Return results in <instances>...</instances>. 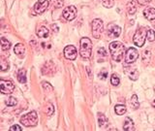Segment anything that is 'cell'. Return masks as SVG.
<instances>
[{
    "label": "cell",
    "mask_w": 155,
    "mask_h": 131,
    "mask_svg": "<svg viewBox=\"0 0 155 131\" xmlns=\"http://www.w3.org/2000/svg\"><path fill=\"white\" fill-rule=\"evenodd\" d=\"M110 52L111 58L116 61L119 62L123 59L124 55H125V47L121 42L114 41L110 44Z\"/></svg>",
    "instance_id": "6da1fadb"
},
{
    "label": "cell",
    "mask_w": 155,
    "mask_h": 131,
    "mask_svg": "<svg viewBox=\"0 0 155 131\" xmlns=\"http://www.w3.org/2000/svg\"><path fill=\"white\" fill-rule=\"evenodd\" d=\"M92 53V42L89 38L84 37L81 39V48H80V55L82 58L88 59Z\"/></svg>",
    "instance_id": "7a4b0ae2"
},
{
    "label": "cell",
    "mask_w": 155,
    "mask_h": 131,
    "mask_svg": "<svg viewBox=\"0 0 155 131\" xmlns=\"http://www.w3.org/2000/svg\"><path fill=\"white\" fill-rule=\"evenodd\" d=\"M21 123L23 124L26 127L30 126H35L38 123V115L35 111H32L30 113L22 116L21 118Z\"/></svg>",
    "instance_id": "3957f363"
},
{
    "label": "cell",
    "mask_w": 155,
    "mask_h": 131,
    "mask_svg": "<svg viewBox=\"0 0 155 131\" xmlns=\"http://www.w3.org/2000/svg\"><path fill=\"white\" fill-rule=\"evenodd\" d=\"M147 31L145 30L144 27H140L137 29V31H136L135 35L133 37V42L136 46H138V47L143 46L145 39H147Z\"/></svg>",
    "instance_id": "277c9868"
},
{
    "label": "cell",
    "mask_w": 155,
    "mask_h": 131,
    "mask_svg": "<svg viewBox=\"0 0 155 131\" xmlns=\"http://www.w3.org/2000/svg\"><path fill=\"white\" fill-rule=\"evenodd\" d=\"M91 29H92V35H93V37L96 39H99L101 37V34L104 31L103 22L100 18L93 19L91 23Z\"/></svg>",
    "instance_id": "5b68a950"
},
{
    "label": "cell",
    "mask_w": 155,
    "mask_h": 131,
    "mask_svg": "<svg viewBox=\"0 0 155 131\" xmlns=\"http://www.w3.org/2000/svg\"><path fill=\"white\" fill-rule=\"evenodd\" d=\"M0 87H1V92L3 94H11L15 89V86L11 81H0Z\"/></svg>",
    "instance_id": "8992f818"
},
{
    "label": "cell",
    "mask_w": 155,
    "mask_h": 131,
    "mask_svg": "<svg viewBox=\"0 0 155 131\" xmlns=\"http://www.w3.org/2000/svg\"><path fill=\"white\" fill-rule=\"evenodd\" d=\"M138 57H139L138 51L136 50L135 48H129L125 55V62L127 63V64H131V63L135 62Z\"/></svg>",
    "instance_id": "52a82bcc"
},
{
    "label": "cell",
    "mask_w": 155,
    "mask_h": 131,
    "mask_svg": "<svg viewBox=\"0 0 155 131\" xmlns=\"http://www.w3.org/2000/svg\"><path fill=\"white\" fill-rule=\"evenodd\" d=\"M62 16L67 21H73L77 16V8L75 6H68L63 10Z\"/></svg>",
    "instance_id": "ba28073f"
},
{
    "label": "cell",
    "mask_w": 155,
    "mask_h": 131,
    "mask_svg": "<svg viewBox=\"0 0 155 131\" xmlns=\"http://www.w3.org/2000/svg\"><path fill=\"white\" fill-rule=\"evenodd\" d=\"M63 53H64V56H65V58H67V59L74 60V59H76V57H77L78 52H77L76 47H74L73 45H69V46H66L64 48Z\"/></svg>",
    "instance_id": "9c48e42d"
},
{
    "label": "cell",
    "mask_w": 155,
    "mask_h": 131,
    "mask_svg": "<svg viewBox=\"0 0 155 131\" xmlns=\"http://www.w3.org/2000/svg\"><path fill=\"white\" fill-rule=\"evenodd\" d=\"M48 5H50V2L48 0H39L35 4V6H34V10H35L37 14H42L46 11Z\"/></svg>",
    "instance_id": "30bf717a"
},
{
    "label": "cell",
    "mask_w": 155,
    "mask_h": 131,
    "mask_svg": "<svg viewBox=\"0 0 155 131\" xmlns=\"http://www.w3.org/2000/svg\"><path fill=\"white\" fill-rule=\"evenodd\" d=\"M121 33V28L116 24H110L108 26V35L110 38H117Z\"/></svg>",
    "instance_id": "8fae6325"
},
{
    "label": "cell",
    "mask_w": 155,
    "mask_h": 131,
    "mask_svg": "<svg viewBox=\"0 0 155 131\" xmlns=\"http://www.w3.org/2000/svg\"><path fill=\"white\" fill-rule=\"evenodd\" d=\"M143 16L147 18L148 21H153V19H155V9L152 7H147V9H144Z\"/></svg>",
    "instance_id": "7c38bea8"
},
{
    "label": "cell",
    "mask_w": 155,
    "mask_h": 131,
    "mask_svg": "<svg viewBox=\"0 0 155 131\" xmlns=\"http://www.w3.org/2000/svg\"><path fill=\"white\" fill-rule=\"evenodd\" d=\"M14 52L16 55H18V56H23L24 52H25V47H24L23 44H17L14 48Z\"/></svg>",
    "instance_id": "4fadbf2b"
},
{
    "label": "cell",
    "mask_w": 155,
    "mask_h": 131,
    "mask_svg": "<svg viewBox=\"0 0 155 131\" xmlns=\"http://www.w3.org/2000/svg\"><path fill=\"white\" fill-rule=\"evenodd\" d=\"M123 129L124 130H128V131H133V130H135L134 123H133V120L129 118V116H127V118L125 119L124 125H123Z\"/></svg>",
    "instance_id": "5bb4252c"
},
{
    "label": "cell",
    "mask_w": 155,
    "mask_h": 131,
    "mask_svg": "<svg viewBox=\"0 0 155 131\" xmlns=\"http://www.w3.org/2000/svg\"><path fill=\"white\" fill-rule=\"evenodd\" d=\"M18 81L21 84H25L26 82V71L25 69H19L18 72Z\"/></svg>",
    "instance_id": "9a60e30c"
},
{
    "label": "cell",
    "mask_w": 155,
    "mask_h": 131,
    "mask_svg": "<svg viewBox=\"0 0 155 131\" xmlns=\"http://www.w3.org/2000/svg\"><path fill=\"white\" fill-rule=\"evenodd\" d=\"M37 35L39 38H47L48 36V29L46 26H41L38 29Z\"/></svg>",
    "instance_id": "2e32d148"
},
{
    "label": "cell",
    "mask_w": 155,
    "mask_h": 131,
    "mask_svg": "<svg viewBox=\"0 0 155 131\" xmlns=\"http://www.w3.org/2000/svg\"><path fill=\"white\" fill-rule=\"evenodd\" d=\"M127 11H128V14L129 15H134L137 11V6H136V3L134 1H129L128 4H127Z\"/></svg>",
    "instance_id": "e0dca14e"
},
{
    "label": "cell",
    "mask_w": 155,
    "mask_h": 131,
    "mask_svg": "<svg viewBox=\"0 0 155 131\" xmlns=\"http://www.w3.org/2000/svg\"><path fill=\"white\" fill-rule=\"evenodd\" d=\"M114 111H115L116 115L122 116L126 113V107L124 105H116L114 107Z\"/></svg>",
    "instance_id": "ac0fdd59"
},
{
    "label": "cell",
    "mask_w": 155,
    "mask_h": 131,
    "mask_svg": "<svg viewBox=\"0 0 155 131\" xmlns=\"http://www.w3.org/2000/svg\"><path fill=\"white\" fill-rule=\"evenodd\" d=\"M98 123L100 126H106L108 123V119L104 114H98Z\"/></svg>",
    "instance_id": "d6986e66"
},
{
    "label": "cell",
    "mask_w": 155,
    "mask_h": 131,
    "mask_svg": "<svg viewBox=\"0 0 155 131\" xmlns=\"http://www.w3.org/2000/svg\"><path fill=\"white\" fill-rule=\"evenodd\" d=\"M1 47L3 51H9V49L11 48V43L7 39L1 38Z\"/></svg>",
    "instance_id": "ffe728a7"
},
{
    "label": "cell",
    "mask_w": 155,
    "mask_h": 131,
    "mask_svg": "<svg viewBox=\"0 0 155 131\" xmlns=\"http://www.w3.org/2000/svg\"><path fill=\"white\" fill-rule=\"evenodd\" d=\"M131 106H132L135 110L138 109L139 106H140V103H139V101H138V96L136 95V94L132 95V97H131Z\"/></svg>",
    "instance_id": "44dd1931"
},
{
    "label": "cell",
    "mask_w": 155,
    "mask_h": 131,
    "mask_svg": "<svg viewBox=\"0 0 155 131\" xmlns=\"http://www.w3.org/2000/svg\"><path fill=\"white\" fill-rule=\"evenodd\" d=\"M110 82L113 86H118L119 82H120V80H119V77L116 75V74H113L110 77Z\"/></svg>",
    "instance_id": "7402d4cb"
},
{
    "label": "cell",
    "mask_w": 155,
    "mask_h": 131,
    "mask_svg": "<svg viewBox=\"0 0 155 131\" xmlns=\"http://www.w3.org/2000/svg\"><path fill=\"white\" fill-rule=\"evenodd\" d=\"M46 113L48 116H52L54 113V107L51 103H48L47 104V108H46Z\"/></svg>",
    "instance_id": "603a6c76"
},
{
    "label": "cell",
    "mask_w": 155,
    "mask_h": 131,
    "mask_svg": "<svg viewBox=\"0 0 155 131\" xmlns=\"http://www.w3.org/2000/svg\"><path fill=\"white\" fill-rule=\"evenodd\" d=\"M147 38L149 42H153L155 40V31L152 29H149L147 33Z\"/></svg>",
    "instance_id": "cb8c5ba5"
},
{
    "label": "cell",
    "mask_w": 155,
    "mask_h": 131,
    "mask_svg": "<svg viewBox=\"0 0 155 131\" xmlns=\"http://www.w3.org/2000/svg\"><path fill=\"white\" fill-rule=\"evenodd\" d=\"M102 4L106 8H111L114 5V0H102Z\"/></svg>",
    "instance_id": "d4e9b609"
},
{
    "label": "cell",
    "mask_w": 155,
    "mask_h": 131,
    "mask_svg": "<svg viewBox=\"0 0 155 131\" xmlns=\"http://www.w3.org/2000/svg\"><path fill=\"white\" fill-rule=\"evenodd\" d=\"M18 103L17 99L15 97H9V98L6 100V105L7 106H16Z\"/></svg>",
    "instance_id": "484cf974"
},
{
    "label": "cell",
    "mask_w": 155,
    "mask_h": 131,
    "mask_svg": "<svg viewBox=\"0 0 155 131\" xmlns=\"http://www.w3.org/2000/svg\"><path fill=\"white\" fill-rule=\"evenodd\" d=\"M129 77H130V79L131 80H133V81H136L138 79V77H139V71L137 70V69H134V70H132L130 72V75H129Z\"/></svg>",
    "instance_id": "4316f807"
},
{
    "label": "cell",
    "mask_w": 155,
    "mask_h": 131,
    "mask_svg": "<svg viewBox=\"0 0 155 131\" xmlns=\"http://www.w3.org/2000/svg\"><path fill=\"white\" fill-rule=\"evenodd\" d=\"M52 5L54 6L55 8H62L63 5H64V2L63 0H51Z\"/></svg>",
    "instance_id": "83f0119b"
},
{
    "label": "cell",
    "mask_w": 155,
    "mask_h": 131,
    "mask_svg": "<svg viewBox=\"0 0 155 131\" xmlns=\"http://www.w3.org/2000/svg\"><path fill=\"white\" fill-rule=\"evenodd\" d=\"M8 69H9V63L5 59H3V58H1V70L6 71Z\"/></svg>",
    "instance_id": "f1b7e54d"
},
{
    "label": "cell",
    "mask_w": 155,
    "mask_h": 131,
    "mask_svg": "<svg viewBox=\"0 0 155 131\" xmlns=\"http://www.w3.org/2000/svg\"><path fill=\"white\" fill-rule=\"evenodd\" d=\"M97 52H98V55H103V56L107 55V52L104 48H99L98 50H97Z\"/></svg>",
    "instance_id": "f546056e"
},
{
    "label": "cell",
    "mask_w": 155,
    "mask_h": 131,
    "mask_svg": "<svg viewBox=\"0 0 155 131\" xmlns=\"http://www.w3.org/2000/svg\"><path fill=\"white\" fill-rule=\"evenodd\" d=\"M99 76L101 77V79L102 80H105L106 78H107V71L105 69H103V71H101V73L99 74Z\"/></svg>",
    "instance_id": "4dcf8cb0"
},
{
    "label": "cell",
    "mask_w": 155,
    "mask_h": 131,
    "mask_svg": "<svg viewBox=\"0 0 155 131\" xmlns=\"http://www.w3.org/2000/svg\"><path fill=\"white\" fill-rule=\"evenodd\" d=\"M138 2L140 5H147L148 3L151 2V0H138Z\"/></svg>",
    "instance_id": "1f68e13d"
},
{
    "label": "cell",
    "mask_w": 155,
    "mask_h": 131,
    "mask_svg": "<svg viewBox=\"0 0 155 131\" xmlns=\"http://www.w3.org/2000/svg\"><path fill=\"white\" fill-rule=\"evenodd\" d=\"M10 130H18V131H21V126H18V125H17V124H15V125H13V126H11V128H10Z\"/></svg>",
    "instance_id": "d6a6232c"
},
{
    "label": "cell",
    "mask_w": 155,
    "mask_h": 131,
    "mask_svg": "<svg viewBox=\"0 0 155 131\" xmlns=\"http://www.w3.org/2000/svg\"><path fill=\"white\" fill-rule=\"evenodd\" d=\"M43 86H44V89H47V87H50V89H52V86L48 84V82H43Z\"/></svg>",
    "instance_id": "836d02e7"
},
{
    "label": "cell",
    "mask_w": 155,
    "mask_h": 131,
    "mask_svg": "<svg viewBox=\"0 0 155 131\" xmlns=\"http://www.w3.org/2000/svg\"><path fill=\"white\" fill-rule=\"evenodd\" d=\"M152 106H153V107H155V99H154V100H153V102H152Z\"/></svg>",
    "instance_id": "e575fe53"
}]
</instances>
